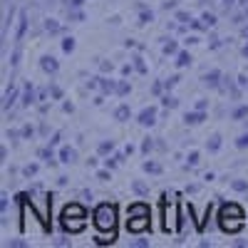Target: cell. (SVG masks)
<instances>
[{
  "label": "cell",
  "instance_id": "25",
  "mask_svg": "<svg viewBox=\"0 0 248 248\" xmlns=\"http://www.w3.org/2000/svg\"><path fill=\"white\" fill-rule=\"evenodd\" d=\"M206 147H209V152H218V147H221V134H214Z\"/></svg>",
  "mask_w": 248,
  "mask_h": 248
},
{
  "label": "cell",
  "instance_id": "10",
  "mask_svg": "<svg viewBox=\"0 0 248 248\" xmlns=\"http://www.w3.org/2000/svg\"><path fill=\"white\" fill-rule=\"evenodd\" d=\"M75 156H77V152H75L72 147H62V149H60V161H62V164H72Z\"/></svg>",
  "mask_w": 248,
  "mask_h": 248
},
{
  "label": "cell",
  "instance_id": "4",
  "mask_svg": "<svg viewBox=\"0 0 248 248\" xmlns=\"http://www.w3.org/2000/svg\"><path fill=\"white\" fill-rule=\"evenodd\" d=\"M141 127H154L156 124V107H144L139 112V119H137Z\"/></svg>",
  "mask_w": 248,
  "mask_h": 248
},
{
  "label": "cell",
  "instance_id": "26",
  "mask_svg": "<svg viewBox=\"0 0 248 248\" xmlns=\"http://www.w3.org/2000/svg\"><path fill=\"white\" fill-rule=\"evenodd\" d=\"M70 20L72 23H82V20H85V13H82L79 8H70Z\"/></svg>",
  "mask_w": 248,
  "mask_h": 248
},
{
  "label": "cell",
  "instance_id": "38",
  "mask_svg": "<svg viewBox=\"0 0 248 248\" xmlns=\"http://www.w3.org/2000/svg\"><path fill=\"white\" fill-rule=\"evenodd\" d=\"M47 92L55 97V99H62V90L57 87V85H52V87H47Z\"/></svg>",
  "mask_w": 248,
  "mask_h": 248
},
{
  "label": "cell",
  "instance_id": "43",
  "mask_svg": "<svg viewBox=\"0 0 248 248\" xmlns=\"http://www.w3.org/2000/svg\"><path fill=\"white\" fill-rule=\"evenodd\" d=\"M17 62H20V47H17V50L13 52V60H10V65H13V67H17Z\"/></svg>",
  "mask_w": 248,
  "mask_h": 248
},
{
  "label": "cell",
  "instance_id": "11",
  "mask_svg": "<svg viewBox=\"0 0 248 248\" xmlns=\"http://www.w3.org/2000/svg\"><path fill=\"white\" fill-rule=\"evenodd\" d=\"M25 30H28V15H25V13H20V23H17V32H15V43H20V40H23Z\"/></svg>",
  "mask_w": 248,
  "mask_h": 248
},
{
  "label": "cell",
  "instance_id": "2",
  "mask_svg": "<svg viewBox=\"0 0 248 248\" xmlns=\"http://www.w3.org/2000/svg\"><path fill=\"white\" fill-rule=\"evenodd\" d=\"M94 229L102 233H117L114 226H117V209L114 203H99L94 209Z\"/></svg>",
  "mask_w": 248,
  "mask_h": 248
},
{
  "label": "cell",
  "instance_id": "30",
  "mask_svg": "<svg viewBox=\"0 0 248 248\" xmlns=\"http://www.w3.org/2000/svg\"><path fill=\"white\" fill-rule=\"evenodd\" d=\"M231 189H233V191H248V181L236 179V181H231Z\"/></svg>",
  "mask_w": 248,
  "mask_h": 248
},
{
  "label": "cell",
  "instance_id": "40",
  "mask_svg": "<svg viewBox=\"0 0 248 248\" xmlns=\"http://www.w3.org/2000/svg\"><path fill=\"white\" fill-rule=\"evenodd\" d=\"M196 164H199V152H191L189 154V167H196Z\"/></svg>",
  "mask_w": 248,
  "mask_h": 248
},
{
  "label": "cell",
  "instance_id": "45",
  "mask_svg": "<svg viewBox=\"0 0 248 248\" xmlns=\"http://www.w3.org/2000/svg\"><path fill=\"white\" fill-rule=\"evenodd\" d=\"M67 5L70 8H82V5H85V0H67Z\"/></svg>",
  "mask_w": 248,
  "mask_h": 248
},
{
  "label": "cell",
  "instance_id": "44",
  "mask_svg": "<svg viewBox=\"0 0 248 248\" xmlns=\"http://www.w3.org/2000/svg\"><path fill=\"white\" fill-rule=\"evenodd\" d=\"M20 134H23L25 139H30V137L35 134V129H32V127H23V132H20Z\"/></svg>",
  "mask_w": 248,
  "mask_h": 248
},
{
  "label": "cell",
  "instance_id": "36",
  "mask_svg": "<svg viewBox=\"0 0 248 248\" xmlns=\"http://www.w3.org/2000/svg\"><path fill=\"white\" fill-rule=\"evenodd\" d=\"M176 20L184 25V23H191V17H189V13H184V10H176Z\"/></svg>",
  "mask_w": 248,
  "mask_h": 248
},
{
  "label": "cell",
  "instance_id": "7",
  "mask_svg": "<svg viewBox=\"0 0 248 248\" xmlns=\"http://www.w3.org/2000/svg\"><path fill=\"white\" fill-rule=\"evenodd\" d=\"M127 216L134 218V216H149V206L147 203H132L127 209Z\"/></svg>",
  "mask_w": 248,
  "mask_h": 248
},
{
  "label": "cell",
  "instance_id": "42",
  "mask_svg": "<svg viewBox=\"0 0 248 248\" xmlns=\"http://www.w3.org/2000/svg\"><path fill=\"white\" fill-rule=\"evenodd\" d=\"M246 17H248V8H246L243 13H238V15L233 17V23H243V20H246Z\"/></svg>",
  "mask_w": 248,
  "mask_h": 248
},
{
  "label": "cell",
  "instance_id": "48",
  "mask_svg": "<svg viewBox=\"0 0 248 248\" xmlns=\"http://www.w3.org/2000/svg\"><path fill=\"white\" fill-rule=\"evenodd\" d=\"M25 241H10V248H23Z\"/></svg>",
  "mask_w": 248,
  "mask_h": 248
},
{
  "label": "cell",
  "instance_id": "18",
  "mask_svg": "<svg viewBox=\"0 0 248 248\" xmlns=\"http://www.w3.org/2000/svg\"><path fill=\"white\" fill-rule=\"evenodd\" d=\"M144 171H147V174H161V164H156V161H144Z\"/></svg>",
  "mask_w": 248,
  "mask_h": 248
},
{
  "label": "cell",
  "instance_id": "32",
  "mask_svg": "<svg viewBox=\"0 0 248 248\" xmlns=\"http://www.w3.org/2000/svg\"><path fill=\"white\" fill-rule=\"evenodd\" d=\"M114 152V144L112 141H102L99 144V154H112Z\"/></svg>",
  "mask_w": 248,
  "mask_h": 248
},
{
  "label": "cell",
  "instance_id": "49",
  "mask_svg": "<svg viewBox=\"0 0 248 248\" xmlns=\"http://www.w3.org/2000/svg\"><path fill=\"white\" fill-rule=\"evenodd\" d=\"M238 85H241V87H248V79H246V75H241V77H238Z\"/></svg>",
  "mask_w": 248,
  "mask_h": 248
},
{
  "label": "cell",
  "instance_id": "14",
  "mask_svg": "<svg viewBox=\"0 0 248 248\" xmlns=\"http://www.w3.org/2000/svg\"><path fill=\"white\" fill-rule=\"evenodd\" d=\"M191 65V55L189 52H176V67H189Z\"/></svg>",
  "mask_w": 248,
  "mask_h": 248
},
{
  "label": "cell",
  "instance_id": "35",
  "mask_svg": "<svg viewBox=\"0 0 248 248\" xmlns=\"http://www.w3.org/2000/svg\"><path fill=\"white\" fill-rule=\"evenodd\" d=\"M236 147H238V149H246V147H248V132L241 134V137L236 139Z\"/></svg>",
  "mask_w": 248,
  "mask_h": 248
},
{
  "label": "cell",
  "instance_id": "15",
  "mask_svg": "<svg viewBox=\"0 0 248 248\" xmlns=\"http://www.w3.org/2000/svg\"><path fill=\"white\" fill-rule=\"evenodd\" d=\"M218 77H221V72L218 70H211V72L203 75V82H206V85H211V87H216L218 85Z\"/></svg>",
  "mask_w": 248,
  "mask_h": 248
},
{
  "label": "cell",
  "instance_id": "8",
  "mask_svg": "<svg viewBox=\"0 0 248 248\" xmlns=\"http://www.w3.org/2000/svg\"><path fill=\"white\" fill-rule=\"evenodd\" d=\"M203 119H206L203 109H196V112H186V117H184V122H186V124H201Z\"/></svg>",
  "mask_w": 248,
  "mask_h": 248
},
{
  "label": "cell",
  "instance_id": "46",
  "mask_svg": "<svg viewBox=\"0 0 248 248\" xmlns=\"http://www.w3.org/2000/svg\"><path fill=\"white\" fill-rule=\"evenodd\" d=\"M176 8V0H167V3H164V10H174Z\"/></svg>",
  "mask_w": 248,
  "mask_h": 248
},
{
  "label": "cell",
  "instance_id": "39",
  "mask_svg": "<svg viewBox=\"0 0 248 248\" xmlns=\"http://www.w3.org/2000/svg\"><path fill=\"white\" fill-rule=\"evenodd\" d=\"M99 67H102V72H112V70H114V65H112V62H107V60H102Z\"/></svg>",
  "mask_w": 248,
  "mask_h": 248
},
{
  "label": "cell",
  "instance_id": "28",
  "mask_svg": "<svg viewBox=\"0 0 248 248\" xmlns=\"http://www.w3.org/2000/svg\"><path fill=\"white\" fill-rule=\"evenodd\" d=\"M40 159H45V161H50V164H52V159H55L52 144H50V147H45V149H40Z\"/></svg>",
  "mask_w": 248,
  "mask_h": 248
},
{
  "label": "cell",
  "instance_id": "19",
  "mask_svg": "<svg viewBox=\"0 0 248 248\" xmlns=\"http://www.w3.org/2000/svg\"><path fill=\"white\" fill-rule=\"evenodd\" d=\"M45 30H47L50 35H57V32H62V28L57 25V20H50V17L45 20Z\"/></svg>",
  "mask_w": 248,
  "mask_h": 248
},
{
  "label": "cell",
  "instance_id": "3",
  "mask_svg": "<svg viewBox=\"0 0 248 248\" xmlns=\"http://www.w3.org/2000/svg\"><path fill=\"white\" fill-rule=\"evenodd\" d=\"M127 229L132 233H141V231H147L149 229V216H134L127 221Z\"/></svg>",
  "mask_w": 248,
  "mask_h": 248
},
{
  "label": "cell",
  "instance_id": "6",
  "mask_svg": "<svg viewBox=\"0 0 248 248\" xmlns=\"http://www.w3.org/2000/svg\"><path fill=\"white\" fill-rule=\"evenodd\" d=\"M40 67H43L47 75H55L60 70V62L52 57V55H45V57H40Z\"/></svg>",
  "mask_w": 248,
  "mask_h": 248
},
{
  "label": "cell",
  "instance_id": "54",
  "mask_svg": "<svg viewBox=\"0 0 248 248\" xmlns=\"http://www.w3.org/2000/svg\"><path fill=\"white\" fill-rule=\"evenodd\" d=\"M241 5H243V8H248V0H241Z\"/></svg>",
  "mask_w": 248,
  "mask_h": 248
},
{
  "label": "cell",
  "instance_id": "23",
  "mask_svg": "<svg viewBox=\"0 0 248 248\" xmlns=\"http://www.w3.org/2000/svg\"><path fill=\"white\" fill-rule=\"evenodd\" d=\"M129 90H132V87H129V82H124V79H122V82H117V92H114V94L127 97V94H129Z\"/></svg>",
  "mask_w": 248,
  "mask_h": 248
},
{
  "label": "cell",
  "instance_id": "34",
  "mask_svg": "<svg viewBox=\"0 0 248 248\" xmlns=\"http://www.w3.org/2000/svg\"><path fill=\"white\" fill-rule=\"evenodd\" d=\"M23 174H25V179H30V176H35V174H37V164H28V167L23 169Z\"/></svg>",
  "mask_w": 248,
  "mask_h": 248
},
{
  "label": "cell",
  "instance_id": "22",
  "mask_svg": "<svg viewBox=\"0 0 248 248\" xmlns=\"http://www.w3.org/2000/svg\"><path fill=\"white\" fill-rule=\"evenodd\" d=\"M132 189H134L139 196H147V194H149V186L144 184V181H134V184H132Z\"/></svg>",
  "mask_w": 248,
  "mask_h": 248
},
{
  "label": "cell",
  "instance_id": "24",
  "mask_svg": "<svg viewBox=\"0 0 248 248\" xmlns=\"http://www.w3.org/2000/svg\"><path fill=\"white\" fill-rule=\"evenodd\" d=\"M15 97H17V90H15V87H10V90L5 92V102H3V107H5V109H8V107L13 105V102H15Z\"/></svg>",
  "mask_w": 248,
  "mask_h": 248
},
{
  "label": "cell",
  "instance_id": "31",
  "mask_svg": "<svg viewBox=\"0 0 248 248\" xmlns=\"http://www.w3.org/2000/svg\"><path fill=\"white\" fill-rule=\"evenodd\" d=\"M62 50H65V52H72V50H75V37H72V35L62 40Z\"/></svg>",
  "mask_w": 248,
  "mask_h": 248
},
{
  "label": "cell",
  "instance_id": "55",
  "mask_svg": "<svg viewBox=\"0 0 248 248\" xmlns=\"http://www.w3.org/2000/svg\"><path fill=\"white\" fill-rule=\"evenodd\" d=\"M246 199H248V191H246Z\"/></svg>",
  "mask_w": 248,
  "mask_h": 248
},
{
  "label": "cell",
  "instance_id": "37",
  "mask_svg": "<svg viewBox=\"0 0 248 248\" xmlns=\"http://www.w3.org/2000/svg\"><path fill=\"white\" fill-rule=\"evenodd\" d=\"M152 147H154V141H152L149 137H147V139L141 141V152H144V154H149V152H152Z\"/></svg>",
  "mask_w": 248,
  "mask_h": 248
},
{
  "label": "cell",
  "instance_id": "53",
  "mask_svg": "<svg viewBox=\"0 0 248 248\" xmlns=\"http://www.w3.org/2000/svg\"><path fill=\"white\" fill-rule=\"evenodd\" d=\"M243 57H248V43L243 45Z\"/></svg>",
  "mask_w": 248,
  "mask_h": 248
},
{
  "label": "cell",
  "instance_id": "21",
  "mask_svg": "<svg viewBox=\"0 0 248 248\" xmlns=\"http://www.w3.org/2000/svg\"><path fill=\"white\" fill-rule=\"evenodd\" d=\"M201 23H203V28H214L216 25V15L214 13H203L201 15Z\"/></svg>",
  "mask_w": 248,
  "mask_h": 248
},
{
  "label": "cell",
  "instance_id": "16",
  "mask_svg": "<svg viewBox=\"0 0 248 248\" xmlns=\"http://www.w3.org/2000/svg\"><path fill=\"white\" fill-rule=\"evenodd\" d=\"M32 102H35V87L28 85V87H25V94H23V107H30Z\"/></svg>",
  "mask_w": 248,
  "mask_h": 248
},
{
  "label": "cell",
  "instance_id": "47",
  "mask_svg": "<svg viewBox=\"0 0 248 248\" xmlns=\"http://www.w3.org/2000/svg\"><path fill=\"white\" fill-rule=\"evenodd\" d=\"M97 176H99V179H102V181H109V171H105V169H102V171H99V174H97Z\"/></svg>",
  "mask_w": 248,
  "mask_h": 248
},
{
  "label": "cell",
  "instance_id": "27",
  "mask_svg": "<svg viewBox=\"0 0 248 248\" xmlns=\"http://www.w3.org/2000/svg\"><path fill=\"white\" fill-rule=\"evenodd\" d=\"M134 70H137L139 75L147 72V65H144V57H141V55H134Z\"/></svg>",
  "mask_w": 248,
  "mask_h": 248
},
{
  "label": "cell",
  "instance_id": "52",
  "mask_svg": "<svg viewBox=\"0 0 248 248\" xmlns=\"http://www.w3.org/2000/svg\"><path fill=\"white\" fill-rule=\"evenodd\" d=\"M241 35H243V37H246V40H248V25H246V28H243V30H241Z\"/></svg>",
  "mask_w": 248,
  "mask_h": 248
},
{
  "label": "cell",
  "instance_id": "20",
  "mask_svg": "<svg viewBox=\"0 0 248 248\" xmlns=\"http://www.w3.org/2000/svg\"><path fill=\"white\" fill-rule=\"evenodd\" d=\"M176 52H179L176 40H167V43H164V55H176Z\"/></svg>",
  "mask_w": 248,
  "mask_h": 248
},
{
  "label": "cell",
  "instance_id": "17",
  "mask_svg": "<svg viewBox=\"0 0 248 248\" xmlns=\"http://www.w3.org/2000/svg\"><path fill=\"white\" fill-rule=\"evenodd\" d=\"M248 117V105H241V107H236L233 112H231V119H236V122H241V119H246Z\"/></svg>",
  "mask_w": 248,
  "mask_h": 248
},
{
  "label": "cell",
  "instance_id": "41",
  "mask_svg": "<svg viewBox=\"0 0 248 248\" xmlns=\"http://www.w3.org/2000/svg\"><path fill=\"white\" fill-rule=\"evenodd\" d=\"M176 82H179V77H176V75H174V77H169V79H167V82H164V87H167V90H171V87H174V85H176Z\"/></svg>",
  "mask_w": 248,
  "mask_h": 248
},
{
  "label": "cell",
  "instance_id": "50",
  "mask_svg": "<svg viewBox=\"0 0 248 248\" xmlns=\"http://www.w3.org/2000/svg\"><path fill=\"white\" fill-rule=\"evenodd\" d=\"M196 43H199V37H194V35L186 37V45H196Z\"/></svg>",
  "mask_w": 248,
  "mask_h": 248
},
{
  "label": "cell",
  "instance_id": "1",
  "mask_svg": "<svg viewBox=\"0 0 248 248\" xmlns=\"http://www.w3.org/2000/svg\"><path fill=\"white\" fill-rule=\"evenodd\" d=\"M218 226L226 233H238L243 229V209L238 203H223L218 211Z\"/></svg>",
  "mask_w": 248,
  "mask_h": 248
},
{
  "label": "cell",
  "instance_id": "12",
  "mask_svg": "<svg viewBox=\"0 0 248 248\" xmlns=\"http://www.w3.org/2000/svg\"><path fill=\"white\" fill-rule=\"evenodd\" d=\"M99 90L105 92V94H112V92H117V82H112V79H105V77H99Z\"/></svg>",
  "mask_w": 248,
  "mask_h": 248
},
{
  "label": "cell",
  "instance_id": "9",
  "mask_svg": "<svg viewBox=\"0 0 248 248\" xmlns=\"http://www.w3.org/2000/svg\"><path fill=\"white\" fill-rule=\"evenodd\" d=\"M132 117V109H129V105H119L117 109H114V119L117 122H127Z\"/></svg>",
  "mask_w": 248,
  "mask_h": 248
},
{
  "label": "cell",
  "instance_id": "33",
  "mask_svg": "<svg viewBox=\"0 0 248 248\" xmlns=\"http://www.w3.org/2000/svg\"><path fill=\"white\" fill-rule=\"evenodd\" d=\"M161 105H164V107H167V109H174V107H176V99H174L171 94H167V97H164V99H161Z\"/></svg>",
  "mask_w": 248,
  "mask_h": 248
},
{
  "label": "cell",
  "instance_id": "5",
  "mask_svg": "<svg viewBox=\"0 0 248 248\" xmlns=\"http://www.w3.org/2000/svg\"><path fill=\"white\" fill-rule=\"evenodd\" d=\"M87 216V211L85 209H82V206L79 203H70V206H65V209H62V216L60 218H85Z\"/></svg>",
  "mask_w": 248,
  "mask_h": 248
},
{
  "label": "cell",
  "instance_id": "51",
  "mask_svg": "<svg viewBox=\"0 0 248 248\" xmlns=\"http://www.w3.org/2000/svg\"><path fill=\"white\" fill-rule=\"evenodd\" d=\"M221 3H223V8H226V10H229V8L233 5V0H221Z\"/></svg>",
  "mask_w": 248,
  "mask_h": 248
},
{
  "label": "cell",
  "instance_id": "29",
  "mask_svg": "<svg viewBox=\"0 0 248 248\" xmlns=\"http://www.w3.org/2000/svg\"><path fill=\"white\" fill-rule=\"evenodd\" d=\"M122 159H124V154H114V156L105 159V167H107V169H114V167H117V164H119Z\"/></svg>",
  "mask_w": 248,
  "mask_h": 248
},
{
  "label": "cell",
  "instance_id": "13",
  "mask_svg": "<svg viewBox=\"0 0 248 248\" xmlns=\"http://www.w3.org/2000/svg\"><path fill=\"white\" fill-rule=\"evenodd\" d=\"M152 20H154V13L147 10L144 5H139V23H141V25H147V23H152Z\"/></svg>",
  "mask_w": 248,
  "mask_h": 248
}]
</instances>
